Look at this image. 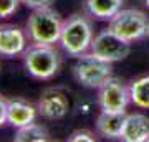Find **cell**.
<instances>
[{
	"label": "cell",
	"instance_id": "cell-20",
	"mask_svg": "<svg viewBox=\"0 0 149 142\" xmlns=\"http://www.w3.org/2000/svg\"><path fill=\"white\" fill-rule=\"evenodd\" d=\"M144 2H146V5H148V7H149V0H144Z\"/></svg>",
	"mask_w": 149,
	"mask_h": 142
},
{
	"label": "cell",
	"instance_id": "cell-3",
	"mask_svg": "<svg viewBox=\"0 0 149 142\" xmlns=\"http://www.w3.org/2000/svg\"><path fill=\"white\" fill-rule=\"evenodd\" d=\"M63 20L52 7L35 8L27 20V35L33 43L55 45L60 42Z\"/></svg>",
	"mask_w": 149,
	"mask_h": 142
},
{
	"label": "cell",
	"instance_id": "cell-10",
	"mask_svg": "<svg viewBox=\"0 0 149 142\" xmlns=\"http://www.w3.org/2000/svg\"><path fill=\"white\" fill-rule=\"evenodd\" d=\"M121 141H124V142L149 141V117L141 114V112L128 114L124 127H123Z\"/></svg>",
	"mask_w": 149,
	"mask_h": 142
},
{
	"label": "cell",
	"instance_id": "cell-13",
	"mask_svg": "<svg viewBox=\"0 0 149 142\" xmlns=\"http://www.w3.org/2000/svg\"><path fill=\"white\" fill-rule=\"evenodd\" d=\"M86 10L98 20H109L121 10L123 0H85Z\"/></svg>",
	"mask_w": 149,
	"mask_h": 142
},
{
	"label": "cell",
	"instance_id": "cell-11",
	"mask_svg": "<svg viewBox=\"0 0 149 142\" xmlns=\"http://www.w3.org/2000/svg\"><path fill=\"white\" fill-rule=\"evenodd\" d=\"M126 112H108L101 111L96 119V131L106 139H121L123 127L126 122Z\"/></svg>",
	"mask_w": 149,
	"mask_h": 142
},
{
	"label": "cell",
	"instance_id": "cell-12",
	"mask_svg": "<svg viewBox=\"0 0 149 142\" xmlns=\"http://www.w3.org/2000/svg\"><path fill=\"white\" fill-rule=\"evenodd\" d=\"M38 114V109L32 103L25 99H8V122L13 127H23L35 122V117Z\"/></svg>",
	"mask_w": 149,
	"mask_h": 142
},
{
	"label": "cell",
	"instance_id": "cell-16",
	"mask_svg": "<svg viewBox=\"0 0 149 142\" xmlns=\"http://www.w3.org/2000/svg\"><path fill=\"white\" fill-rule=\"evenodd\" d=\"M22 0H0V20L3 18H10L17 10Z\"/></svg>",
	"mask_w": 149,
	"mask_h": 142
},
{
	"label": "cell",
	"instance_id": "cell-2",
	"mask_svg": "<svg viewBox=\"0 0 149 142\" xmlns=\"http://www.w3.org/2000/svg\"><path fill=\"white\" fill-rule=\"evenodd\" d=\"M23 64L28 74L35 79H52L58 73L61 60L58 51L53 45H43V43H32L22 53Z\"/></svg>",
	"mask_w": 149,
	"mask_h": 142
},
{
	"label": "cell",
	"instance_id": "cell-1",
	"mask_svg": "<svg viewBox=\"0 0 149 142\" xmlns=\"http://www.w3.org/2000/svg\"><path fill=\"white\" fill-rule=\"evenodd\" d=\"M93 38L95 35H93V25L90 18L83 13H73L63 21L58 43L66 55L78 58L90 50Z\"/></svg>",
	"mask_w": 149,
	"mask_h": 142
},
{
	"label": "cell",
	"instance_id": "cell-18",
	"mask_svg": "<svg viewBox=\"0 0 149 142\" xmlns=\"http://www.w3.org/2000/svg\"><path fill=\"white\" fill-rule=\"evenodd\" d=\"M8 122V99L0 94V127Z\"/></svg>",
	"mask_w": 149,
	"mask_h": 142
},
{
	"label": "cell",
	"instance_id": "cell-9",
	"mask_svg": "<svg viewBox=\"0 0 149 142\" xmlns=\"http://www.w3.org/2000/svg\"><path fill=\"white\" fill-rule=\"evenodd\" d=\"M27 32L17 25H0V56H17L27 48Z\"/></svg>",
	"mask_w": 149,
	"mask_h": 142
},
{
	"label": "cell",
	"instance_id": "cell-8",
	"mask_svg": "<svg viewBox=\"0 0 149 142\" xmlns=\"http://www.w3.org/2000/svg\"><path fill=\"white\" fill-rule=\"evenodd\" d=\"M38 114L48 121H58L63 119L70 111V99L58 88H47L40 94L37 104Z\"/></svg>",
	"mask_w": 149,
	"mask_h": 142
},
{
	"label": "cell",
	"instance_id": "cell-15",
	"mask_svg": "<svg viewBox=\"0 0 149 142\" xmlns=\"http://www.w3.org/2000/svg\"><path fill=\"white\" fill-rule=\"evenodd\" d=\"M48 139H50L48 131L43 126L35 124V122L18 127L15 132V137H13L15 142H47Z\"/></svg>",
	"mask_w": 149,
	"mask_h": 142
},
{
	"label": "cell",
	"instance_id": "cell-4",
	"mask_svg": "<svg viewBox=\"0 0 149 142\" xmlns=\"http://www.w3.org/2000/svg\"><path fill=\"white\" fill-rule=\"evenodd\" d=\"M108 21V28L129 43L143 40L149 33V17L136 8H121Z\"/></svg>",
	"mask_w": 149,
	"mask_h": 142
},
{
	"label": "cell",
	"instance_id": "cell-6",
	"mask_svg": "<svg viewBox=\"0 0 149 142\" xmlns=\"http://www.w3.org/2000/svg\"><path fill=\"white\" fill-rule=\"evenodd\" d=\"M90 51L104 61L116 63V61H123L124 58H128V55L131 53V43L123 40L121 37H118L116 33L108 28V30L100 32L93 38Z\"/></svg>",
	"mask_w": 149,
	"mask_h": 142
},
{
	"label": "cell",
	"instance_id": "cell-5",
	"mask_svg": "<svg viewBox=\"0 0 149 142\" xmlns=\"http://www.w3.org/2000/svg\"><path fill=\"white\" fill-rule=\"evenodd\" d=\"M111 64L113 63L98 58L91 51L83 53L73 64V76L81 86L90 89H98L108 78L113 76Z\"/></svg>",
	"mask_w": 149,
	"mask_h": 142
},
{
	"label": "cell",
	"instance_id": "cell-21",
	"mask_svg": "<svg viewBox=\"0 0 149 142\" xmlns=\"http://www.w3.org/2000/svg\"><path fill=\"white\" fill-rule=\"evenodd\" d=\"M148 37H149V33H148Z\"/></svg>",
	"mask_w": 149,
	"mask_h": 142
},
{
	"label": "cell",
	"instance_id": "cell-19",
	"mask_svg": "<svg viewBox=\"0 0 149 142\" xmlns=\"http://www.w3.org/2000/svg\"><path fill=\"white\" fill-rule=\"evenodd\" d=\"M53 2L55 0H22V3L25 7H28V8H32V10L42 8V7H50Z\"/></svg>",
	"mask_w": 149,
	"mask_h": 142
},
{
	"label": "cell",
	"instance_id": "cell-14",
	"mask_svg": "<svg viewBox=\"0 0 149 142\" xmlns=\"http://www.w3.org/2000/svg\"><path fill=\"white\" fill-rule=\"evenodd\" d=\"M131 103L141 109H149V76H141L129 84Z\"/></svg>",
	"mask_w": 149,
	"mask_h": 142
},
{
	"label": "cell",
	"instance_id": "cell-7",
	"mask_svg": "<svg viewBox=\"0 0 149 142\" xmlns=\"http://www.w3.org/2000/svg\"><path fill=\"white\" fill-rule=\"evenodd\" d=\"M129 101H131L129 86H126L124 81L116 78V76L108 78L98 88V104H100L101 111L126 112Z\"/></svg>",
	"mask_w": 149,
	"mask_h": 142
},
{
	"label": "cell",
	"instance_id": "cell-17",
	"mask_svg": "<svg viewBox=\"0 0 149 142\" xmlns=\"http://www.w3.org/2000/svg\"><path fill=\"white\" fill-rule=\"evenodd\" d=\"M70 142H93L95 141V137H93V134H91L90 131H86V129H78V131L71 132V136L68 137Z\"/></svg>",
	"mask_w": 149,
	"mask_h": 142
}]
</instances>
